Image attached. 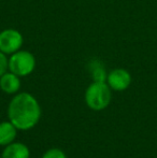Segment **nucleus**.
Segmentation results:
<instances>
[{
	"label": "nucleus",
	"instance_id": "5",
	"mask_svg": "<svg viewBox=\"0 0 157 158\" xmlns=\"http://www.w3.org/2000/svg\"><path fill=\"white\" fill-rule=\"evenodd\" d=\"M107 83L111 89L123 92L129 87L131 83V75L125 69H114L108 74Z\"/></svg>",
	"mask_w": 157,
	"mask_h": 158
},
{
	"label": "nucleus",
	"instance_id": "10",
	"mask_svg": "<svg viewBox=\"0 0 157 158\" xmlns=\"http://www.w3.org/2000/svg\"><path fill=\"white\" fill-rule=\"evenodd\" d=\"M42 158H67L65 152L61 151L60 148H50L43 154Z\"/></svg>",
	"mask_w": 157,
	"mask_h": 158
},
{
	"label": "nucleus",
	"instance_id": "9",
	"mask_svg": "<svg viewBox=\"0 0 157 158\" xmlns=\"http://www.w3.org/2000/svg\"><path fill=\"white\" fill-rule=\"evenodd\" d=\"M90 71H92L93 79L95 82H105L107 81L108 74L105 73V68L102 67L99 61H93L90 66Z\"/></svg>",
	"mask_w": 157,
	"mask_h": 158
},
{
	"label": "nucleus",
	"instance_id": "11",
	"mask_svg": "<svg viewBox=\"0 0 157 158\" xmlns=\"http://www.w3.org/2000/svg\"><path fill=\"white\" fill-rule=\"evenodd\" d=\"M9 69V59L6 58V54L0 51V77L8 71Z\"/></svg>",
	"mask_w": 157,
	"mask_h": 158
},
{
	"label": "nucleus",
	"instance_id": "1",
	"mask_svg": "<svg viewBox=\"0 0 157 158\" xmlns=\"http://www.w3.org/2000/svg\"><path fill=\"white\" fill-rule=\"evenodd\" d=\"M8 117L17 130H30L41 118V106L31 94L19 93L9 103Z\"/></svg>",
	"mask_w": 157,
	"mask_h": 158
},
{
	"label": "nucleus",
	"instance_id": "4",
	"mask_svg": "<svg viewBox=\"0 0 157 158\" xmlns=\"http://www.w3.org/2000/svg\"><path fill=\"white\" fill-rule=\"evenodd\" d=\"M23 35L16 29H6L0 32V51L6 55H12L23 45Z\"/></svg>",
	"mask_w": 157,
	"mask_h": 158
},
{
	"label": "nucleus",
	"instance_id": "3",
	"mask_svg": "<svg viewBox=\"0 0 157 158\" xmlns=\"http://www.w3.org/2000/svg\"><path fill=\"white\" fill-rule=\"evenodd\" d=\"M35 68L36 59L28 51H17L9 58V70L19 77H27Z\"/></svg>",
	"mask_w": 157,
	"mask_h": 158
},
{
	"label": "nucleus",
	"instance_id": "2",
	"mask_svg": "<svg viewBox=\"0 0 157 158\" xmlns=\"http://www.w3.org/2000/svg\"><path fill=\"white\" fill-rule=\"evenodd\" d=\"M112 99L111 88L105 82H93L85 92V102L93 111H102Z\"/></svg>",
	"mask_w": 157,
	"mask_h": 158
},
{
	"label": "nucleus",
	"instance_id": "7",
	"mask_svg": "<svg viewBox=\"0 0 157 158\" xmlns=\"http://www.w3.org/2000/svg\"><path fill=\"white\" fill-rule=\"evenodd\" d=\"M0 88L3 93L9 95L16 94L21 88V80L19 77L13 72L6 71L0 77Z\"/></svg>",
	"mask_w": 157,
	"mask_h": 158
},
{
	"label": "nucleus",
	"instance_id": "6",
	"mask_svg": "<svg viewBox=\"0 0 157 158\" xmlns=\"http://www.w3.org/2000/svg\"><path fill=\"white\" fill-rule=\"evenodd\" d=\"M1 158H30V151L26 144L14 141L4 146Z\"/></svg>",
	"mask_w": 157,
	"mask_h": 158
},
{
	"label": "nucleus",
	"instance_id": "8",
	"mask_svg": "<svg viewBox=\"0 0 157 158\" xmlns=\"http://www.w3.org/2000/svg\"><path fill=\"white\" fill-rule=\"evenodd\" d=\"M16 135L17 128L10 121L0 123V146H6L14 142Z\"/></svg>",
	"mask_w": 157,
	"mask_h": 158
},
{
	"label": "nucleus",
	"instance_id": "12",
	"mask_svg": "<svg viewBox=\"0 0 157 158\" xmlns=\"http://www.w3.org/2000/svg\"><path fill=\"white\" fill-rule=\"evenodd\" d=\"M0 158H1V154H0Z\"/></svg>",
	"mask_w": 157,
	"mask_h": 158
}]
</instances>
